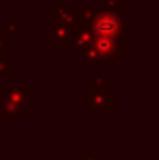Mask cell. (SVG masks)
Segmentation results:
<instances>
[{"label": "cell", "instance_id": "6da1fadb", "mask_svg": "<svg viewBox=\"0 0 159 160\" xmlns=\"http://www.w3.org/2000/svg\"><path fill=\"white\" fill-rule=\"evenodd\" d=\"M0 116L8 123L17 116H30V84L0 82Z\"/></svg>", "mask_w": 159, "mask_h": 160}, {"label": "cell", "instance_id": "7a4b0ae2", "mask_svg": "<svg viewBox=\"0 0 159 160\" xmlns=\"http://www.w3.org/2000/svg\"><path fill=\"white\" fill-rule=\"evenodd\" d=\"M90 30L96 38H120L122 36V21L116 11H97L90 17Z\"/></svg>", "mask_w": 159, "mask_h": 160}, {"label": "cell", "instance_id": "3957f363", "mask_svg": "<svg viewBox=\"0 0 159 160\" xmlns=\"http://www.w3.org/2000/svg\"><path fill=\"white\" fill-rule=\"evenodd\" d=\"M116 104V95L111 93L109 89L97 91V89H88L82 93V106H86L94 116H105L109 108Z\"/></svg>", "mask_w": 159, "mask_h": 160}, {"label": "cell", "instance_id": "277c9868", "mask_svg": "<svg viewBox=\"0 0 159 160\" xmlns=\"http://www.w3.org/2000/svg\"><path fill=\"white\" fill-rule=\"evenodd\" d=\"M71 38H73L71 24L56 22V24L49 26V43H51V47H56V48L69 47L71 45Z\"/></svg>", "mask_w": 159, "mask_h": 160}, {"label": "cell", "instance_id": "5b68a950", "mask_svg": "<svg viewBox=\"0 0 159 160\" xmlns=\"http://www.w3.org/2000/svg\"><path fill=\"white\" fill-rule=\"evenodd\" d=\"M13 60L4 52V48H0V75H11L13 73Z\"/></svg>", "mask_w": 159, "mask_h": 160}, {"label": "cell", "instance_id": "8992f818", "mask_svg": "<svg viewBox=\"0 0 159 160\" xmlns=\"http://www.w3.org/2000/svg\"><path fill=\"white\" fill-rule=\"evenodd\" d=\"M109 88V82L105 77H97V75H94L92 80H90V89H97V91H105Z\"/></svg>", "mask_w": 159, "mask_h": 160}, {"label": "cell", "instance_id": "52a82bcc", "mask_svg": "<svg viewBox=\"0 0 159 160\" xmlns=\"http://www.w3.org/2000/svg\"><path fill=\"white\" fill-rule=\"evenodd\" d=\"M80 160H99V155H97V153H90V151H88V153H82V158Z\"/></svg>", "mask_w": 159, "mask_h": 160}, {"label": "cell", "instance_id": "ba28073f", "mask_svg": "<svg viewBox=\"0 0 159 160\" xmlns=\"http://www.w3.org/2000/svg\"><path fill=\"white\" fill-rule=\"evenodd\" d=\"M11 39V36L9 34H0V48H4V41Z\"/></svg>", "mask_w": 159, "mask_h": 160}, {"label": "cell", "instance_id": "9c48e42d", "mask_svg": "<svg viewBox=\"0 0 159 160\" xmlns=\"http://www.w3.org/2000/svg\"><path fill=\"white\" fill-rule=\"evenodd\" d=\"M11 160H28V158H25L21 151H15V155H13V158H11Z\"/></svg>", "mask_w": 159, "mask_h": 160}]
</instances>
